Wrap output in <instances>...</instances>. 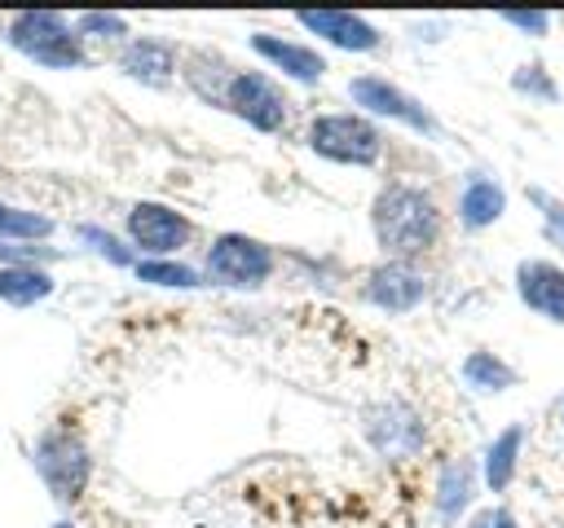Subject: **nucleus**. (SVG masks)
<instances>
[{"label": "nucleus", "mask_w": 564, "mask_h": 528, "mask_svg": "<svg viewBox=\"0 0 564 528\" xmlns=\"http://www.w3.org/2000/svg\"><path fill=\"white\" fill-rule=\"evenodd\" d=\"M370 233L388 260H414L441 238V207L423 185L388 180L370 202Z\"/></svg>", "instance_id": "f257e3e1"}, {"label": "nucleus", "mask_w": 564, "mask_h": 528, "mask_svg": "<svg viewBox=\"0 0 564 528\" xmlns=\"http://www.w3.org/2000/svg\"><path fill=\"white\" fill-rule=\"evenodd\" d=\"M4 40L44 70H79L88 62L84 35L53 9H22L4 22Z\"/></svg>", "instance_id": "f03ea898"}, {"label": "nucleus", "mask_w": 564, "mask_h": 528, "mask_svg": "<svg viewBox=\"0 0 564 528\" xmlns=\"http://www.w3.org/2000/svg\"><path fill=\"white\" fill-rule=\"evenodd\" d=\"M308 150L339 167H375L383 158V132L357 110H330L308 123Z\"/></svg>", "instance_id": "7ed1b4c3"}, {"label": "nucleus", "mask_w": 564, "mask_h": 528, "mask_svg": "<svg viewBox=\"0 0 564 528\" xmlns=\"http://www.w3.org/2000/svg\"><path fill=\"white\" fill-rule=\"evenodd\" d=\"M31 462H35V475L44 480V488L53 493V502L70 506V502L84 497L88 475H93V458H88V444H84L75 431H66V427L44 431V436L35 440Z\"/></svg>", "instance_id": "20e7f679"}, {"label": "nucleus", "mask_w": 564, "mask_h": 528, "mask_svg": "<svg viewBox=\"0 0 564 528\" xmlns=\"http://www.w3.org/2000/svg\"><path fill=\"white\" fill-rule=\"evenodd\" d=\"M273 246L251 238V233H216L207 255H203V273L220 286H238V290H256L273 277Z\"/></svg>", "instance_id": "39448f33"}, {"label": "nucleus", "mask_w": 564, "mask_h": 528, "mask_svg": "<svg viewBox=\"0 0 564 528\" xmlns=\"http://www.w3.org/2000/svg\"><path fill=\"white\" fill-rule=\"evenodd\" d=\"M220 106L229 114H238L247 128L273 136L286 128V114H291V101L282 92V84L269 75V70H234L225 92H220Z\"/></svg>", "instance_id": "423d86ee"}, {"label": "nucleus", "mask_w": 564, "mask_h": 528, "mask_svg": "<svg viewBox=\"0 0 564 528\" xmlns=\"http://www.w3.org/2000/svg\"><path fill=\"white\" fill-rule=\"evenodd\" d=\"M348 97H352V106H361L366 119H392V123H401V128H410L419 136H436L441 132L436 114L414 92H405L401 84H392L383 75H370V70L352 75L348 79Z\"/></svg>", "instance_id": "0eeeda50"}, {"label": "nucleus", "mask_w": 564, "mask_h": 528, "mask_svg": "<svg viewBox=\"0 0 564 528\" xmlns=\"http://www.w3.org/2000/svg\"><path fill=\"white\" fill-rule=\"evenodd\" d=\"M361 436H366V444H370L375 453L401 462V458H419V453H423V444H427V422H423V414H419L410 400L388 396V400H379V405H370V409L361 414Z\"/></svg>", "instance_id": "6e6552de"}, {"label": "nucleus", "mask_w": 564, "mask_h": 528, "mask_svg": "<svg viewBox=\"0 0 564 528\" xmlns=\"http://www.w3.org/2000/svg\"><path fill=\"white\" fill-rule=\"evenodd\" d=\"M123 233H128V242H132L145 260H172V255L194 238V220H189L185 211H176L172 202L141 198V202L128 207Z\"/></svg>", "instance_id": "1a4fd4ad"}, {"label": "nucleus", "mask_w": 564, "mask_h": 528, "mask_svg": "<svg viewBox=\"0 0 564 528\" xmlns=\"http://www.w3.org/2000/svg\"><path fill=\"white\" fill-rule=\"evenodd\" d=\"M361 299L383 308V312H414L427 299V277L414 260H383L366 273Z\"/></svg>", "instance_id": "9d476101"}, {"label": "nucleus", "mask_w": 564, "mask_h": 528, "mask_svg": "<svg viewBox=\"0 0 564 528\" xmlns=\"http://www.w3.org/2000/svg\"><path fill=\"white\" fill-rule=\"evenodd\" d=\"M516 295L529 312L551 326H564V264L555 255H529L516 264Z\"/></svg>", "instance_id": "9b49d317"}, {"label": "nucleus", "mask_w": 564, "mask_h": 528, "mask_svg": "<svg viewBox=\"0 0 564 528\" xmlns=\"http://www.w3.org/2000/svg\"><path fill=\"white\" fill-rule=\"evenodd\" d=\"M295 22L308 35H317L330 48H344V53H375L379 40H383L379 26L370 18H361V13H352V9H300Z\"/></svg>", "instance_id": "f8f14e48"}, {"label": "nucleus", "mask_w": 564, "mask_h": 528, "mask_svg": "<svg viewBox=\"0 0 564 528\" xmlns=\"http://www.w3.org/2000/svg\"><path fill=\"white\" fill-rule=\"evenodd\" d=\"M251 53L260 62H269V70L295 79V84H322L326 79V57L300 40H286V35H273V31H251Z\"/></svg>", "instance_id": "ddd939ff"}, {"label": "nucleus", "mask_w": 564, "mask_h": 528, "mask_svg": "<svg viewBox=\"0 0 564 528\" xmlns=\"http://www.w3.org/2000/svg\"><path fill=\"white\" fill-rule=\"evenodd\" d=\"M176 62H181V48L167 35H132L119 48V70L145 88H167L176 75Z\"/></svg>", "instance_id": "4468645a"}, {"label": "nucleus", "mask_w": 564, "mask_h": 528, "mask_svg": "<svg viewBox=\"0 0 564 528\" xmlns=\"http://www.w3.org/2000/svg\"><path fill=\"white\" fill-rule=\"evenodd\" d=\"M480 493V466L471 458H449L436 471V488H432V510L441 524H458L463 515H471Z\"/></svg>", "instance_id": "2eb2a0df"}, {"label": "nucleus", "mask_w": 564, "mask_h": 528, "mask_svg": "<svg viewBox=\"0 0 564 528\" xmlns=\"http://www.w3.org/2000/svg\"><path fill=\"white\" fill-rule=\"evenodd\" d=\"M502 211H507V189L494 176L471 172L458 189V224L467 233H480V229H494L502 220Z\"/></svg>", "instance_id": "dca6fc26"}, {"label": "nucleus", "mask_w": 564, "mask_h": 528, "mask_svg": "<svg viewBox=\"0 0 564 528\" xmlns=\"http://www.w3.org/2000/svg\"><path fill=\"white\" fill-rule=\"evenodd\" d=\"M524 422H511V427H502L489 444H485V453H480V484L489 488V493H507L511 488V480H516V471H520V453H524Z\"/></svg>", "instance_id": "f3484780"}, {"label": "nucleus", "mask_w": 564, "mask_h": 528, "mask_svg": "<svg viewBox=\"0 0 564 528\" xmlns=\"http://www.w3.org/2000/svg\"><path fill=\"white\" fill-rule=\"evenodd\" d=\"M458 378H463V387L476 392V396H502L507 387L520 383L516 365H507L494 348H471V352L463 356V365H458Z\"/></svg>", "instance_id": "a211bd4d"}, {"label": "nucleus", "mask_w": 564, "mask_h": 528, "mask_svg": "<svg viewBox=\"0 0 564 528\" xmlns=\"http://www.w3.org/2000/svg\"><path fill=\"white\" fill-rule=\"evenodd\" d=\"M53 273L44 264H0V304L9 308H35L53 295Z\"/></svg>", "instance_id": "6ab92c4d"}, {"label": "nucleus", "mask_w": 564, "mask_h": 528, "mask_svg": "<svg viewBox=\"0 0 564 528\" xmlns=\"http://www.w3.org/2000/svg\"><path fill=\"white\" fill-rule=\"evenodd\" d=\"M132 273H137V282L167 286V290H194V286H203V273L194 264H181V260H137Z\"/></svg>", "instance_id": "aec40b11"}, {"label": "nucleus", "mask_w": 564, "mask_h": 528, "mask_svg": "<svg viewBox=\"0 0 564 528\" xmlns=\"http://www.w3.org/2000/svg\"><path fill=\"white\" fill-rule=\"evenodd\" d=\"M57 224L44 211H26V207H9L0 202V242H44Z\"/></svg>", "instance_id": "412c9836"}, {"label": "nucleus", "mask_w": 564, "mask_h": 528, "mask_svg": "<svg viewBox=\"0 0 564 528\" xmlns=\"http://www.w3.org/2000/svg\"><path fill=\"white\" fill-rule=\"evenodd\" d=\"M524 198L538 207V220H542V238L564 255V198H555V194H546L542 185H529L524 189Z\"/></svg>", "instance_id": "4be33fe9"}, {"label": "nucleus", "mask_w": 564, "mask_h": 528, "mask_svg": "<svg viewBox=\"0 0 564 528\" xmlns=\"http://www.w3.org/2000/svg\"><path fill=\"white\" fill-rule=\"evenodd\" d=\"M511 88L520 92V97H529V101H560V84L551 79V70L542 66V62H524V66H516V75H511Z\"/></svg>", "instance_id": "5701e85b"}, {"label": "nucleus", "mask_w": 564, "mask_h": 528, "mask_svg": "<svg viewBox=\"0 0 564 528\" xmlns=\"http://www.w3.org/2000/svg\"><path fill=\"white\" fill-rule=\"evenodd\" d=\"M75 233H79V242H88L97 255H106V260H110V264H119V268H132V264H137V260H132V251H128L115 233H106V229H97V224H79Z\"/></svg>", "instance_id": "b1692460"}, {"label": "nucleus", "mask_w": 564, "mask_h": 528, "mask_svg": "<svg viewBox=\"0 0 564 528\" xmlns=\"http://www.w3.org/2000/svg\"><path fill=\"white\" fill-rule=\"evenodd\" d=\"M75 31L79 35H97V40H128V18L123 13H79Z\"/></svg>", "instance_id": "393cba45"}, {"label": "nucleus", "mask_w": 564, "mask_h": 528, "mask_svg": "<svg viewBox=\"0 0 564 528\" xmlns=\"http://www.w3.org/2000/svg\"><path fill=\"white\" fill-rule=\"evenodd\" d=\"M498 22H507L511 31L529 35V40H542L551 31V13H542V9H498Z\"/></svg>", "instance_id": "a878e982"}, {"label": "nucleus", "mask_w": 564, "mask_h": 528, "mask_svg": "<svg viewBox=\"0 0 564 528\" xmlns=\"http://www.w3.org/2000/svg\"><path fill=\"white\" fill-rule=\"evenodd\" d=\"M467 528H524V524L507 506H480V510H471Z\"/></svg>", "instance_id": "bb28decb"}, {"label": "nucleus", "mask_w": 564, "mask_h": 528, "mask_svg": "<svg viewBox=\"0 0 564 528\" xmlns=\"http://www.w3.org/2000/svg\"><path fill=\"white\" fill-rule=\"evenodd\" d=\"M48 528H75V524H70V519H57V524H48Z\"/></svg>", "instance_id": "cd10ccee"}, {"label": "nucleus", "mask_w": 564, "mask_h": 528, "mask_svg": "<svg viewBox=\"0 0 564 528\" xmlns=\"http://www.w3.org/2000/svg\"><path fill=\"white\" fill-rule=\"evenodd\" d=\"M560 422H564V400H560Z\"/></svg>", "instance_id": "c85d7f7f"}]
</instances>
